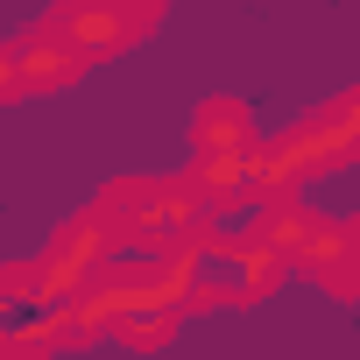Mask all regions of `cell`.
I'll list each match as a JSON object with an SVG mask.
<instances>
[{
  "mask_svg": "<svg viewBox=\"0 0 360 360\" xmlns=\"http://www.w3.org/2000/svg\"><path fill=\"white\" fill-rule=\"evenodd\" d=\"M191 262V304H255L283 283V255L248 233H212L184 248Z\"/></svg>",
  "mask_w": 360,
  "mask_h": 360,
  "instance_id": "cell-1",
  "label": "cell"
},
{
  "mask_svg": "<svg viewBox=\"0 0 360 360\" xmlns=\"http://www.w3.org/2000/svg\"><path fill=\"white\" fill-rule=\"evenodd\" d=\"M113 248H120V240L106 233V219H99V212L71 219V226L50 240V255L36 262V290H43L50 304H71V297H78V290H85V283L113 262Z\"/></svg>",
  "mask_w": 360,
  "mask_h": 360,
  "instance_id": "cell-2",
  "label": "cell"
},
{
  "mask_svg": "<svg viewBox=\"0 0 360 360\" xmlns=\"http://www.w3.org/2000/svg\"><path fill=\"white\" fill-rule=\"evenodd\" d=\"M162 0H64L50 15V36H64L78 57H113L120 43H134L141 22H155Z\"/></svg>",
  "mask_w": 360,
  "mask_h": 360,
  "instance_id": "cell-3",
  "label": "cell"
},
{
  "mask_svg": "<svg viewBox=\"0 0 360 360\" xmlns=\"http://www.w3.org/2000/svg\"><path fill=\"white\" fill-rule=\"evenodd\" d=\"M325 290H339V297H360V219H339V226H318L311 233V248L297 255Z\"/></svg>",
  "mask_w": 360,
  "mask_h": 360,
  "instance_id": "cell-4",
  "label": "cell"
},
{
  "mask_svg": "<svg viewBox=\"0 0 360 360\" xmlns=\"http://www.w3.org/2000/svg\"><path fill=\"white\" fill-rule=\"evenodd\" d=\"M85 71V57L64 43V36H29L22 50H15V78H22V92H57V85H71Z\"/></svg>",
  "mask_w": 360,
  "mask_h": 360,
  "instance_id": "cell-5",
  "label": "cell"
},
{
  "mask_svg": "<svg viewBox=\"0 0 360 360\" xmlns=\"http://www.w3.org/2000/svg\"><path fill=\"white\" fill-rule=\"evenodd\" d=\"M262 141H255V120H248V106H233V99H205V113H198V155H255Z\"/></svg>",
  "mask_w": 360,
  "mask_h": 360,
  "instance_id": "cell-6",
  "label": "cell"
},
{
  "mask_svg": "<svg viewBox=\"0 0 360 360\" xmlns=\"http://www.w3.org/2000/svg\"><path fill=\"white\" fill-rule=\"evenodd\" d=\"M332 113H339V127H346V141H353V155H360V92H346Z\"/></svg>",
  "mask_w": 360,
  "mask_h": 360,
  "instance_id": "cell-7",
  "label": "cell"
},
{
  "mask_svg": "<svg viewBox=\"0 0 360 360\" xmlns=\"http://www.w3.org/2000/svg\"><path fill=\"white\" fill-rule=\"evenodd\" d=\"M0 99H22V78H15V57H0Z\"/></svg>",
  "mask_w": 360,
  "mask_h": 360,
  "instance_id": "cell-8",
  "label": "cell"
},
{
  "mask_svg": "<svg viewBox=\"0 0 360 360\" xmlns=\"http://www.w3.org/2000/svg\"><path fill=\"white\" fill-rule=\"evenodd\" d=\"M29 360H36V353H29Z\"/></svg>",
  "mask_w": 360,
  "mask_h": 360,
  "instance_id": "cell-9",
  "label": "cell"
}]
</instances>
